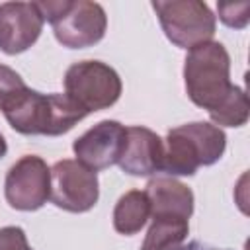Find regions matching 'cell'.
<instances>
[{
	"mask_svg": "<svg viewBox=\"0 0 250 250\" xmlns=\"http://www.w3.org/2000/svg\"><path fill=\"white\" fill-rule=\"evenodd\" d=\"M150 217V203L145 191L131 189L123 193L113 209V229L119 234H137Z\"/></svg>",
	"mask_w": 250,
	"mask_h": 250,
	"instance_id": "cell-13",
	"label": "cell"
},
{
	"mask_svg": "<svg viewBox=\"0 0 250 250\" xmlns=\"http://www.w3.org/2000/svg\"><path fill=\"white\" fill-rule=\"evenodd\" d=\"M217 12H219V20L234 29H242L246 27L248 20H250V2H219L217 4Z\"/></svg>",
	"mask_w": 250,
	"mask_h": 250,
	"instance_id": "cell-17",
	"label": "cell"
},
{
	"mask_svg": "<svg viewBox=\"0 0 250 250\" xmlns=\"http://www.w3.org/2000/svg\"><path fill=\"white\" fill-rule=\"evenodd\" d=\"M248 115H250L248 96L238 86H234V90L219 109L209 113L213 125L217 127H242L248 121Z\"/></svg>",
	"mask_w": 250,
	"mask_h": 250,
	"instance_id": "cell-15",
	"label": "cell"
},
{
	"mask_svg": "<svg viewBox=\"0 0 250 250\" xmlns=\"http://www.w3.org/2000/svg\"><path fill=\"white\" fill-rule=\"evenodd\" d=\"M25 92L27 86L23 78L14 68L0 64V111H8Z\"/></svg>",
	"mask_w": 250,
	"mask_h": 250,
	"instance_id": "cell-16",
	"label": "cell"
},
{
	"mask_svg": "<svg viewBox=\"0 0 250 250\" xmlns=\"http://www.w3.org/2000/svg\"><path fill=\"white\" fill-rule=\"evenodd\" d=\"M127 141V127L113 119H104L72 143L76 160L98 172L119 162Z\"/></svg>",
	"mask_w": 250,
	"mask_h": 250,
	"instance_id": "cell-9",
	"label": "cell"
},
{
	"mask_svg": "<svg viewBox=\"0 0 250 250\" xmlns=\"http://www.w3.org/2000/svg\"><path fill=\"white\" fill-rule=\"evenodd\" d=\"M88 113L78 107L66 94H41L27 88V92L4 111L10 127L21 135L59 137L68 133Z\"/></svg>",
	"mask_w": 250,
	"mask_h": 250,
	"instance_id": "cell-3",
	"label": "cell"
},
{
	"mask_svg": "<svg viewBox=\"0 0 250 250\" xmlns=\"http://www.w3.org/2000/svg\"><path fill=\"white\" fill-rule=\"evenodd\" d=\"M172 250H230V248H219V246H213V244H207V242H201V240H191V242L180 244Z\"/></svg>",
	"mask_w": 250,
	"mask_h": 250,
	"instance_id": "cell-19",
	"label": "cell"
},
{
	"mask_svg": "<svg viewBox=\"0 0 250 250\" xmlns=\"http://www.w3.org/2000/svg\"><path fill=\"white\" fill-rule=\"evenodd\" d=\"M152 10L158 16L164 35L180 49H193L215 35V16L201 0H156Z\"/></svg>",
	"mask_w": 250,
	"mask_h": 250,
	"instance_id": "cell-4",
	"label": "cell"
},
{
	"mask_svg": "<svg viewBox=\"0 0 250 250\" xmlns=\"http://www.w3.org/2000/svg\"><path fill=\"white\" fill-rule=\"evenodd\" d=\"M184 84L188 98L213 113L219 109L234 84H230V57L223 43L207 41L188 51L184 61Z\"/></svg>",
	"mask_w": 250,
	"mask_h": 250,
	"instance_id": "cell-1",
	"label": "cell"
},
{
	"mask_svg": "<svg viewBox=\"0 0 250 250\" xmlns=\"http://www.w3.org/2000/svg\"><path fill=\"white\" fill-rule=\"evenodd\" d=\"M43 16L35 2H2L0 4V51L20 55L27 51L41 35Z\"/></svg>",
	"mask_w": 250,
	"mask_h": 250,
	"instance_id": "cell-10",
	"label": "cell"
},
{
	"mask_svg": "<svg viewBox=\"0 0 250 250\" xmlns=\"http://www.w3.org/2000/svg\"><path fill=\"white\" fill-rule=\"evenodd\" d=\"M4 195L12 209H41L51 195V168L47 162L35 154H25L16 160L6 174Z\"/></svg>",
	"mask_w": 250,
	"mask_h": 250,
	"instance_id": "cell-7",
	"label": "cell"
},
{
	"mask_svg": "<svg viewBox=\"0 0 250 250\" xmlns=\"http://www.w3.org/2000/svg\"><path fill=\"white\" fill-rule=\"evenodd\" d=\"M6 152H8V145H6V139H4V135L0 133V158H2Z\"/></svg>",
	"mask_w": 250,
	"mask_h": 250,
	"instance_id": "cell-20",
	"label": "cell"
},
{
	"mask_svg": "<svg viewBox=\"0 0 250 250\" xmlns=\"http://www.w3.org/2000/svg\"><path fill=\"white\" fill-rule=\"evenodd\" d=\"M57 41L68 49H86L100 43L107 29L102 4L88 0H66L62 12L51 23Z\"/></svg>",
	"mask_w": 250,
	"mask_h": 250,
	"instance_id": "cell-8",
	"label": "cell"
},
{
	"mask_svg": "<svg viewBox=\"0 0 250 250\" xmlns=\"http://www.w3.org/2000/svg\"><path fill=\"white\" fill-rule=\"evenodd\" d=\"M227 148V135L207 121H193L168 131L164 139L162 172L193 176L201 166L215 164Z\"/></svg>",
	"mask_w": 250,
	"mask_h": 250,
	"instance_id": "cell-2",
	"label": "cell"
},
{
	"mask_svg": "<svg viewBox=\"0 0 250 250\" xmlns=\"http://www.w3.org/2000/svg\"><path fill=\"white\" fill-rule=\"evenodd\" d=\"M189 219L158 215L152 217V225L141 244V250H172L180 246L189 232Z\"/></svg>",
	"mask_w": 250,
	"mask_h": 250,
	"instance_id": "cell-14",
	"label": "cell"
},
{
	"mask_svg": "<svg viewBox=\"0 0 250 250\" xmlns=\"http://www.w3.org/2000/svg\"><path fill=\"white\" fill-rule=\"evenodd\" d=\"M98 197L100 184L94 170L70 158H62L53 164L49 199L59 209L68 213H86L98 203Z\"/></svg>",
	"mask_w": 250,
	"mask_h": 250,
	"instance_id": "cell-6",
	"label": "cell"
},
{
	"mask_svg": "<svg viewBox=\"0 0 250 250\" xmlns=\"http://www.w3.org/2000/svg\"><path fill=\"white\" fill-rule=\"evenodd\" d=\"M145 193L148 197L152 217L170 215L189 219L193 213V191L172 176H156L148 180Z\"/></svg>",
	"mask_w": 250,
	"mask_h": 250,
	"instance_id": "cell-12",
	"label": "cell"
},
{
	"mask_svg": "<svg viewBox=\"0 0 250 250\" xmlns=\"http://www.w3.org/2000/svg\"><path fill=\"white\" fill-rule=\"evenodd\" d=\"M164 141L150 129L133 125L127 127V141L119 158V168L131 176H152L162 172Z\"/></svg>",
	"mask_w": 250,
	"mask_h": 250,
	"instance_id": "cell-11",
	"label": "cell"
},
{
	"mask_svg": "<svg viewBox=\"0 0 250 250\" xmlns=\"http://www.w3.org/2000/svg\"><path fill=\"white\" fill-rule=\"evenodd\" d=\"M121 90L119 74L102 61H78L64 72V94L86 113L111 107Z\"/></svg>",
	"mask_w": 250,
	"mask_h": 250,
	"instance_id": "cell-5",
	"label": "cell"
},
{
	"mask_svg": "<svg viewBox=\"0 0 250 250\" xmlns=\"http://www.w3.org/2000/svg\"><path fill=\"white\" fill-rule=\"evenodd\" d=\"M0 250H33L27 242L23 229L2 227L0 229Z\"/></svg>",
	"mask_w": 250,
	"mask_h": 250,
	"instance_id": "cell-18",
	"label": "cell"
}]
</instances>
